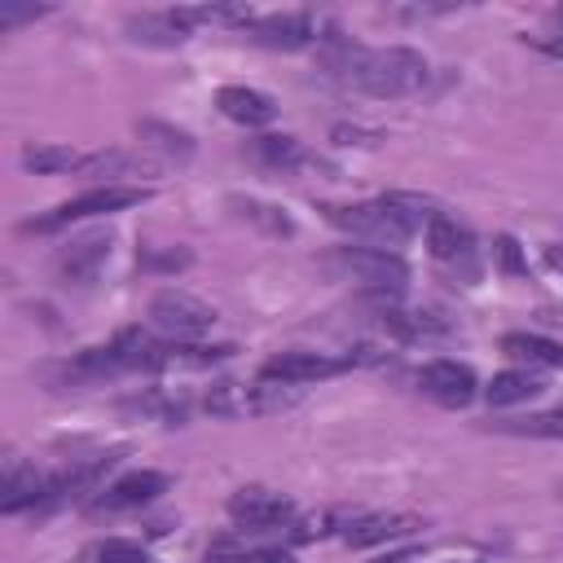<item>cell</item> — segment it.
<instances>
[{
    "mask_svg": "<svg viewBox=\"0 0 563 563\" xmlns=\"http://www.w3.org/2000/svg\"><path fill=\"white\" fill-rule=\"evenodd\" d=\"M325 70L361 97H409L427 84V57L413 48H361L343 35H325Z\"/></svg>",
    "mask_w": 563,
    "mask_h": 563,
    "instance_id": "6da1fadb",
    "label": "cell"
},
{
    "mask_svg": "<svg viewBox=\"0 0 563 563\" xmlns=\"http://www.w3.org/2000/svg\"><path fill=\"white\" fill-rule=\"evenodd\" d=\"M321 268L334 282H356L369 290V299H396L409 282V268L396 251H374V246H339L321 260Z\"/></svg>",
    "mask_w": 563,
    "mask_h": 563,
    "instance_id": "7a4b0ae2",
    "label": "cell"
},
{
    "mask_svg": "<svg viewBox=\"0 0 563 563\" xmlns=\"http://www.w3.org/2000/svg\"><path fill=\"white\" fill-rule=\"evenodd\" d=\"M325 211V220L339 229V233H347V238H356V242H369L374 251H396V246H405L418 229L391 207V198L383 194V198H374V202H347V207H321Z\"/></svg>",
    "mask_w": 563,
    "mask_h": 563,
    "instance_id": "3957f363",
    "label": "cell"
},
{
    "mask_svg": "<svg viewBox=\"0 0 563 563\" xmlns=\"http://www.w3.org/2000/svg\"><path fill=\"white\" fill-rule=\"evenodd\" d=\"M150 325L158 334H167L172 343H189V339H202L216 325V308L185 295V290H158L150 299Z\"/></svg>",
    "mask_w": 563,
    "mask_h": 563,
    "instance_id": "277c9868",
    "label": "cell"
},
{
    "mask_svg": "<svg viewBox=\"0 0 563 563\" xmlns=\"http://www.w3.org/2000/svg\"><path fill=\"white\" fill-rule=\"evenodd\" d=\"M150 189H136V185H97L70 202H62L57 211H48L44 220H31L26 229L31 233H53V229H66L70 220H88V216H110V211H123V207H136L145 202Z\"/></svg>",
    "mask_w": 563,
    "mask_h": 563,
    "instance_id": "5b68a950",
    "label": "cell"
},
{
    "mask_svg": "<svg viewBox=\"0 0 563 563\" xmlns=\"http://www.w3.org/2000/svg\"><path fill=\"white\" fill-rule=\"evenodd\" d=\"M418 391L444 409H466L475 396H479V383L471 374V365H457V361H431L418 369Z\"/></svg>",
    "mask_w": 563,
    "mask_h": 563,
    "instance_id": "8992f818",
    "label": "cell"
},
{
    "mask_svg": "<svg viewBox=\"0 0 563 563\" xmlns=\"http://www.w3.org/2000/svg\"><path fill=\"white\" fill-rule=\"evenodd\" d=\"M229 519L238 528H251V532H264V528H277V523H290L295 519V501L286 493H273V488H238L229 497Z\"/></svg>",
    "mask_w": 563,
    "mask_h": 563,
    "instance_id": "52a82bcc",
    "label": "cell"
},
{
    "mask_svg": "<svg viewBox=\"0 0 563 563\" xmlns=\"http://www.w3.org/2000/svg\"><path fill=\"white\" fill-rule=\"evenodd\" d=\"M110 246H114V233H110V229H88V233L70 238V242L57 251V273H62L66 282L84 286V282H92V277L106 268Z\"/></svg>",
    "mask_w": 563,
    "mask_h": 563,
    "instance_id": "ba28073f",
    "label": "cell"
},
{
    "mask_svg": "<svg viewBox=\"0 0 563 563\" xmlns=\"http://www.w3.org/2000/svg\"><path fill=\"white\" fill-rule=\"evenodd\" d=\"M352 361L343 356H325V352H282L264 365V383H286V387H299V383H317V378H330V374H343Z\"/></svg>",
    "mask_w": 563,
    "mask_h": 563,
    "instance_id": "9c48e42d",
    "label": "cell"
},
{
    "mask_svg": "<svg viewBox=\"0 0 563 563\" xmlns=\"http://www.w3.org/2000/svg\"><path fill=\"white\" fill-rule=\"evenodd\" d=\"M167 488V475L163 471H132V475H123V479H114L110 488H101L97 497H92V515H119V510H136V506H145V501H154L158 493Z\"/></svg>",
    "mask_w": 563,
    "mask_h": 563,
    "instance_id": "30bf717a",
    "label": "cell"
},
{
    "mask_svg": "<svg viewBox=\"0 0 563 563\" xmlns=\"http://www.w3.org/2000/svg\"><path fill=\"white\" fill-rule=\"evenodd\" d=\"M66 484H75V479H48V475H40L35 466L9 462L4 488H0V510H4V515H18L22 506H35V501H44V497H57Z\"/></svg>",
    "mask_w": 563,
    "mask_h": 563,
    "instance_id": "8fae6325",
    "label": "cell"
},
{
    "mask_svg": "<svg viewBox=\"0 0 563 563\" xmlns=\"http://www.w3.org/2000/svg\"><path fill=\"white\" fill-rule=\"evenodd\" d=\"M427 246H431V255L440 260V264H462L466 268V277H475V238L453 220V216H435L431 224H427Z\"/></svg>",
    "mask_w": 563,
    "mask_h": 563,
    "instance_id": "7c38bea8",
    "label": "cell"
},
{
    "mask_svg": "<svg viewBox=\"0 0 563 563\" xmlns=\"http://www.w3.org/2000/svg\"><path fill=\"white\" fill-rule=\"evenodd\" d=\"M246 35L264 48H303L312 44V18L308 13H273V18H260L246 26Z\"/></svg>",
    "mask_w": 563,
    "mask_h": 563,
    "instance_id": "4fadbf2b",
    "label": "cell"
},
{
    "mask_svg": "<svg viewBox=\"0 0 563 563\" xmlns=\"http://www.w3.org/2000/svg\"><path fill=\"white\" fill-rule=\"evenodd\" d=\"M216 106H220L224 119H233V123H242V128H264V123H273V114H277V106H273L268 92L242 88V84L220 88V92H216Z\"/></svg>",
    "mask_w": 563,
    "mask_h": 563,
    "instance_id": "5bb4252c",
    "label": "cell"
},
{
    "mask_svg": "<svg viewBox=\"0 0 563 563\" xmlns=\"http://www.w3.org/2000/svg\"><path fill=\"white\" fill-rule=\"evenodd\" d=\"M128 31L136 44H158V48H172V44H185L194 22L185 9H167V13H141V18H128Z\"/></svg>",
    "mask_w": 563,
    "mask_h": 563,
    "instance_id": "9a60e30c",
    "label": "cell"
},
{
    "mask_svg": "<svg viewBox=\"0 0 563 563\" xmlns=\"http://www.w3.org/2000/svg\"><path fill=\"white\" fill-rule=\"evenodd\" d=\"M158 163L154 158H145L141 150H97V154H88L75 172L79 176H101L106 185L114 180V176H141V172H154Z\"/></svg>",
    "mask_w": 563,
    "mask_h": 563,
    "instance_id": "2e32d148",
    "label": "cell"
},
{
    "mask_svg": "<svg viewBox=\"0 0 563 563\" xmlns=\"http://www.w3.org/2000/svg\"><path fill=\"white\" fill-rule=\"evenodd\" d=\"M413 528H418V519L413 515H400V510H391V515H365V519H356V523L343 528V541L361 550V545H378V541L405 537Z\"/></svg>",
    "mask_w": 563,
    "mask_h": 563,
    "instance_id": "e0dca14e",
    "label": "cell"
},
{
    "mask_svg": "<svg viewBox=\"0 0 563 563\" xmlns=\"http://www.w3.org/2000/svg\"><path fill=\"white\" fill-rule=\"evenodd\" d=\"M541 391H545V383H541L537 374H528V369H501V374H493V383L484 387L488 405H519V400H532V396H541Z\"/></svg>",
    "mask_w": 563,
    "mask_h": 563,
    "instance_id": "ac0fdd59",
    "label": "cell"
},
{
    "mask_svg": "<svg viewBox=\"0 0 563 563\" xmlns=\"http://www.w3.org/2000/svg\"><path fill=\"white\" fill-rule=\"evenodd\" d=\"M501 352L515 361H528V365H563V343L541 339V334H506Z\"/></svg>",
    "mask_w": 563,
    "mask_h": 563,
    "instance_id": "d6986e66",
    "label": "cell"
},
{
    "mask_svg": "<svg viewBox=\"0 0 563 563\" xmlns=\"http://www.w3.org/2000/svg\"><path fill=\"white\" fill-rule=\"evenodd\" d=\"M251 150H255V158L264 167H277V172H295V167L308 163V154H303V145L295 136H260Z\"/></svg>",
    "mask_w": 563,
    "mask_h": 563,
    "instance_id": "ffe728a7",
    "label": "cell"
},
{
    "mask_svg": "<svg viewBox=\"0 0 563 563\" xmlns=\"http://www.w3.org/2000/svg\"><path fill=\"white\" fill-rule=\"evenodd\" d=\"M84 158L70 150V145H26L22 150V167L40 172V176H57V172H70L79 167Z\"/></svg>",
    "mask_w": 563,
    "mask_h": 563,
    "instance_id": "44dd1931",
    "label": "cell"
},
{
    "mask_svg": "<svg viewBox=\"0 0 563 563\" xmlns=\"http://www.w3.org/2000/svg\"><path fill=\"white\" fill-rule=\"evenodd\" d=\"M136 136H141L145 145H158L163 154H176V158H189V154H194L189 132L167 128V123H158V119H141V123H136Z\"/></svg>",
    "mask_w": 563,
    "mask_h": 563,
    "instance_id": "7402d4cb",
    "label": "cell"
},
{
    "mask_svg": "<svg viewBox=\"0 0 563 563\" xmlns=\"http://www.w3.org/2000/svg\"><path fill=\"white\" fill-rule=\"evenodd\" d=\"M84 563H154V554L136 541H123V537H106L97 545L84 550Z\"/></svg>",
    "mask_w": 563,
    "mask_h": 563,
    "instance_id": "603a6c76",
    "label": "cell"
},
{
    "mask_svg": "<svg viewBox=\"0 0 563 563\" xmlns=\"http://www.w3.org/2000/svg\"><path fill=\"white\" fill-rule=\"evenodd\" d=\"M229 207H238L242 220H255L260 229H268V233H277V238L295 233V224H290V216H286L282 207H268V202H255V198H229Z\"/></svg>",
    "mask_w": 563,
    "mask_h": 563,
    "instance_id": "cb8c5ba5",
    "label": "cell"
},
{
    "mask_svg": "<svg viewBox=\"0 0 563 563\" xmlns=\"http://www.w3.org/2000/svg\"><path fill=\"white\" fill-rule=\"evenodd\" d=\"M510 431H519V435H541V440H563V409L537 413V418H519Z\"/></svg>",
    "mask_w": 563,
    "mask_h": 563,
    "instance_id": "d4e9b609",
    "label": "cell"
},
{
    "mask_svg": "<svg viewBox=\"0 0 563 563\" xmlns=\"http://www.w3.org/2000/svg\"><path fill=\"white\" fill-rule=\"evenodd\" d=\"M48 4H13V0H0V31L18 26V22H31V18H44Z\"/></svg>",
    "mask_w": 563,
    "mask_h": 563,
    "instance_id": "484cf974",
    "label": "cell"
},
{
    "mask_svg": "<svg viewBox=\"0 0 563 563\" xmlns=\"http://www.w3.org/2000/svg\"><path fill=\"white\" fill-rule=\"evenodd\" d=\"M207 563H295L286 550H246V554H211Z\"/></svg>",
    "mask_w": 563,
    "mask_h": 563,
    "instance_id": "4316f807",
    "label": "cell"
},
{
    "mask_svg": "<svg viewBox=\"0 0 563 563\" xmlns=\"http://www.w3.org/2000/svg\"><path fill=\"white\" fill-rule=\"evenodd\" d=\"M501 260H506V268H510V273H523V260H519L515 238H501Z\"/></svg>",
    "mask_w": 563,
    "mask_h": 563,
    "instance_id": "83f0119b",
    "label": "cell"
},
{
    "mask_svg": "<svg viewBox=\"0 0 563 563\" xmlns=\"http://www.w3.org/2000/svg\"><path fill=\"white\" fill-rule=\"evenodd\" d=\"M466 563H471V559H466Z\"/></svg>",
    "mask_w": 563,
    "mask_h": 563,
    "instance_id": "f1b7e54d",
    "label": "cell"
}]
</instances>
